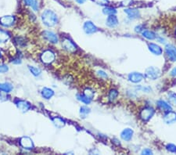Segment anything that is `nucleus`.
<instances>
[{
  "instance_id": "obj_33",
  "label": "nucleus",
  "mask_w": 176,
  "mask_h": 155,
  "mask_svg": "<svg viewBox=\"0 0 176 155\" xmlns=\"http://www.w3.org/2000/svg\"><path fill=\"white\" fill-rule=\"evenodd\" d=\"M8 67L6 65H3V64L0 65V74L5 73V72L8 71Z\"/></svg>"
},
{
  "instance_id": "obj_22",
  "label": "nucleus",
  "mask_w": 176,
  "mask_h": 155,
  "mask_svg": "<svg viewBox=\"0 0 176 155\" xmlns=\"http://www.w3.org/2000/svg\"><path fill=\"white\" fill-rule=\"evenodd\" d=\"M142 35H143V36L144 37V38L148 39V40H153V39H154V38H156L155 34L153 33V32H150V31H147V30L143 31Z\"/></svg>"
},
{
  "instance_id": "obj_8",
  "label": "nucleus",
  "mask_w": 176,
  "mask_h": 155,
  "mask_svg": "<svg viewBox=\"0 0 176 155\" xmlns=\"http://www.w3.org/2000/svg\"><path fill=\"white\" fill-rule=\"evenodd\" d=\"M20 144L23 148L28 149V150L32 149L34 147V144H33V142H32V140L28 136L22 137V138L20 139Z\"/></svg>"
},
{
  "instance_id": "obj_4",
  "label": "nucleus",
  "mask_w": 176,
  "mask_h": 155,
  "mask_svg": "<svg viewBox=\"0 0 176 155\" xmlns=\"http://www.w3.org/2000/svg\"><path fill=\"white\" fill-rule=\"evenodd\" d=\"M153 114H154V110L152 107H146L141 110L140 118L143 122H147L153 117Z\"/></svg>"
},
{
  "instance_id": "obj_2",
  "label": "nucleus",
  "mask_w": 176,
  "mask_h": 155,
  "mask_svg": "<svg viewBox=\"0 0 176 155\" xmlns=\"http://www.w3.org/2000/svg\"><path fill=\"white\" fill-rule=\"evenodd\" d=\"M145 75L147 79H151V80H156L161 75V71L158 68L154 67H148L145 72Z\"/></svg>"
},
{
  "instance_id": "obj_10",
  "label": "nucleus",
  "mask_w": 176,
  "mask_h": 155,
  "mask_svg": "<svg viewBox=\"0 0 176 155\" xmlns=\"http://www.w3.org/2000/svg\"><path fill=\"white\" fill-rule=\"evenodd\" d=\"M15 21V18L13 16H4L0 18V24L4 27H10Z\"/></svg>"
},
{
  "instance_id": "obj_20",
  "label": "nucleus",
  "mask_w": 176,
  "mask_h": 155,
  "mask_svg": "<svg viewBox=\"0 0 176 155\" xmlns=\"http://www.w3.org/2000/svg\"><path fill=\"white\" fill-rule=\"evenodd\" d=\"M13 90V85L8 82H4V83H0V91L5 93H10Z\"/></svg>"
},
{
  "instance_id": "obj_36",
  "label": "nucleus",
  "mask_w": 176,
  "mask_h": 155,
  "mask_svg": "<svg viewBox=\"0 0 176 155\" xmlns=\"http://www.w3.org/2000/svg\"><path fill=\"white\" fill-rule=\"evenodd\" d=\"M142 26H137L136 28H135V32H140L142 31Z\"/></svg>"
},
{
  "instance_id": "obj_19",
  "label": "nucleus",
  "mask_w": 176,
  "mask_h": 155,
  "mask_svg": "<svg viewBox=\"0 0 176 155\" xmlns=\"http://www.w3.org/2000/svg\"><path fill=\"white\" fill-rule=\"evenodd\" d=\"M54 95V92L53 90L51 88H44L42 90V96L43 98L46 99V100H49L50 98L53 97V96Z\"/></svg>"
},
{
  "instance_id": "obj_12",
  "label": "nucleus",
  "mask_w": 176,
  "mask_h": 155,
  "mask_svg": "<svg viewBox=\"0 0 176 155\" xmlns=\"http://www.w3.org/2000/svg\"><path fill=\"white\" fill-rule=\"evenodd\" d=\"M144 76L143 75L140 73H137V72H133V73L129 74L128 75V79L130 82H133V83H138L140 82L143 79Z\"/></svg>"
},
{
  "instance_id": "obj_29",
  "label": "nucleus",
  "mask_w": 176,
  "mask_h": 155,
  "mask_svg": "<svg viewBox=\"0 0 176 155\" xmlns=\"http://www.w3.org/2000/svg\"><path fill=\"white\" fill-rule=\"evenodd\" d=\"M169 102L172 104H176V95L174 93H170L168 96Z\"/></svg>"
},
{
  "instance_id": "obj_17",
  "label": "nucleus",
  "mask_w": 176,
  "mask_h": 155,
  "mask_svg": "<svg viewBox=\"0 0 176 155\" xmlns=\"http://www.w3.org/2000/svg\"><path fill=\"white\" fill-rule=\"evenodd\" d=\"M106 25L110 28H115L118 24V20L115 15H110L106 18Z\"/></svg>"
},
{
  "instance_id": "obj_11",
  "label": "nucleus",
  "mask_w": 176,
  "mask_h": 155,
  "mask_svg": "<svg viewBox=\"0 0 176 155\" xmlns=\"http://www.w3.org/2000/svg\"><path fill=\"white\" fill-rule=\"evenodd\" d=\"M16 105H17V108L22 112H26L31 108L30 103H28L24 100H17L16 101Z\"/></svg>"
},
{
  "instance_id": "obj_27",
  "label": "nucleus",
  "mask_w": 176,
  "mask_h": 155,
  "mask_svg": "<svg viewBox=\"0 0 176 155\" xmlns=\"http://www.w3.org/2000/svg\"><path fill=\"white\" fill-rule=\"evenodd\" d=\"M118 96V91L115 89H112L110 92V93H109V100H110V101H114V100H116Z\"/></svg>"
},
{
  "instance_id": "obj_6",
  "label": "nucleus",
  "mask_w": 176,
  "mask_h": 155,
  "mask_svg": "<svg viewBox=\"0 0 176 155\" xmlns=\"http://www.w3.org/2000/svg\"><path fill=\"white\" fill-rule=\"evenodd\" d=\"M62 46L63 47L65 50H67V52H70V53H75L76 51V46H75V44L73 43V42L68 39V38H64L62 42Z\"/></svg>"
},
{
  "instance_id": "obj_23",
  "label": "nucleus",
  "mask_w": 176,
  "mask_h": 155,
  "mask_svg": "<svg viewBox=\"0 0 176 155\" xmlns=\"http://www.w3.org/2000/svg\"><path fill=\"white\" fill-rule=\"evenodd\" d=\"M103 13L105 14V15H108V16L115 15L117 13V10L116 9L113 8V7L106 6L103 10Z\"/></svg>"
},
{
  "instance_id": "obj_18",
  "label": "nucleus",
  "mask_w": 176,
  "mask_h": 155,
  "mask_svg": "<svg viewBox=\"0 0 176 155\" xmlns=\"http://www.w3.org/2000/svg\"><path fill=\"white\" fill-rule=\"evenodd\" d=\"M157 107H159L160 110H163V111L165 112H168L172 110H171V106H170L168 103L164 101V100H159V101H157Z\"/></svg>"
},
{
  "instance_id": "obj_5",
  "label": "nucleus",
  "mask_w": 176,
  "mask_h": 155,
  "mask_svg": "<svg viewBox=\"0 0 176 155\" xmlns=\"http://www.w3.org/2000/svg\"><path fill=\"white\" fill-rule=\"evenodd\" d=\"M165 52L167 57L171 61H176V48L174 45L168 44L165 46Z\"/></svg>"
},
{
  "instance_id": "obj_9",
  "label": "nucleus",
  "mask_w": 176,
  "mask_h": 155,
  "mask_svg": "<svg viewBox=\"0 0 176 155\" xmlns=\"http://www.w3.org/2000/svg\"><path fill=\"white\" fill-rule=\"evenodd\" d=\"M43 37L49 42H52V43H57L58 42V37L55 33H53V32H49V31H45L43 32Z\"/></svg>"
},
{
  "instance_id": "obj_34",
  "label": "nucleus",
  "mask_w": 176,
  "mask_h": 155,
  "mask_svg": "<svg viewBox=\"0 0 176 155\" xmlns=\"http://www.w3.org/2000/svg\"><path fill=\"white\" fill-rule=\"evenodd\" d=\"M142 153H143V154L149 155V154H152V153H153V152H152L151 150H150V149H145V150H143Z\"/></svg>"
},
{
  "instance_id": "obj_38",
  "label": "nucleus",
  "mask_w": 176,
  "mask_h": 155,
  "mask_svg": "<svg viewBox=\"0 0 176 155\" xmlns=\"http://www.w3.org/2000/svg\"><path fill=\"white\" fill-rule=\"evenodd\" d=\"M78 4H82L85 2V0H75Z\"/></svg>"
},
{
  "instance_id": "obj_16",
  "label": "nucleus",
  "mask_w": 176,
  "mask_h": 155,
  "mask_svg": "<svg viewBox=\"0 0 176 155\" xmlns=\"http://www.w3.org/2000/svg\"><path fill=\"white\" fill-rule=\"evenodd\" d=\"M164 121L167 124L173 123L176 121V114L174 112H172L171 110L167 112L166 114L165 115V118H164Z\"/></svg>"
},
{
  "instance_id": "obj_24",
  "label": "nucleus",
  "mask_w": 176,
  "mask_h": 155,
  "mask_svg": "<svg viewBox=\"0 0 176 155\" xmlns=\"http://www.w3.org/2000/svg\"><path fill=\"white\" fill-rule=\"evenodd\" d=\"M53 123H54V125H55V126H57V128H60L64 126L65 125V122L63 119L60 118H54L53 119Z\"/></svg>"
},
{
  "instance_id": "obj_3",
  "label": "nucleus",
  "mask_w": 176,
  "mask_h": 155,
  "mask_svg": "<svg viewBox=\"0 0 176 155\" xmlns=\"http://www.w3.org/2000/svg\"><path fill=\"white\" fill-rule=\"evenodd\" d=\"M41 60L43 63L47 64L51 63L55 60V54L51 50H45L41 56Z\"/></svg>"
},
{
  "instance_id": "obj_21",
  "label": "nucleus",
  "mask_w": 176,
  "mask_h": 155,
  "mask_svg": "<svg viewBox=\"0 0 176 155\" xmlns=\"http://www.w3.org/2000/svg\"><path fill=\"white\" fill-rule=\"evenodd\" d=\"M10 35L8 32H5V31L0 30V43L6 42L10 39Z\"/></svg>"
},
{
  "instance_id": "obj_13",
  "label": "nucleus",
  "mask_w": 176,
  "mask_h": 155,
  "mask_svg": "<svg viewBox=\"0 0 176 155\" xmlns=\"http://www.w3.org/2000/svg\"><path fill=\"white\" fill-rule=\"evenodd\" d=\"M125 13L128 15L130 19H137L140 17V13L135 9H125Z\"/></svg>"
},
{
  "instance_id": "obj_25",
  "label": "nucleus",
  "mask_w": 176,
  "mask_h": 155,
  "mask_svg": "<svg viewBox=\"0 0 176 155\" xmlns=\"http://www.w3.org/2000/svg\"><path fill=\"white\" fill-rule=\"evenodd\" d=\"M84 95L85 96V97H87V98H88L89 100H92V98L94 97V92H93V90L91 89V88H86V89L84 91Z\"/></svg>"
},
{
  "instance_id": "obj_7",
  "label": "nucleus",
  "mask_w": 176,
  "mask_h": 155,
  "mask_svg": "<svg viewBox=\"0 0 176 155\" xmlns=\"http://www.w3.org/2000/svg\"><path fill=\"white\" fill-rule=\"evenodd\" d=\"M84 31L86 34L88 35H91V34L96 33V32L98 31V28H97V26L94 24L92 21H86L84 24Z\"/></svg>"
},
{
  "instance_id": "obj_26",
  "label": "nucleus",
  "mask_w": 176,
  "mask_h": 155,
  "mask_svg": "<svg viewBox=\"0 0 176 155\" xmlns=\"http://www.w3.org/2000/svg\"><path fill=\"white\" fill-rule=\"evenodd\" d=\"M77 97H78V99L80 100V101H82V103H85V104H89V103H91V100L87 98L84 94L83 95H82V94H78V95L77 96Z\"/></svg>"
},
{
  "instance_id": "obj_31",
  "label": "nucleus",
  "mask_w": 176,
  "mask_h": 155,
  "mask_svg": "<svg viewBox=\"0 0 176 155\" xmlns=\"http://www.w3.org/2000/svg\"><path fill=\"white\" fill-rule=\"evenodd\" d=\"M167 150L172 153H176V146H174V144H168L167 145Z\"/></svg>"
},
{
  "instance_id": "obj_32",
  "label": "nucleus",
  "mask_w": 176,
  "mask_h": 155,
  "mask_svg": "<svg viewBox=\"0 0 176 155\" xmlns=\"http://www.w3.org/2000/svg\"><path fill=\"white\" fill-rule=\"evenodd\" d=\"M90 112V109L88 108L87 107H82L80 109V113L82 114H87Z\"/></svg>"
},
{
  "instance_id": "obj_15",
  "label": "nucleus",
  "mask_w": 176,
  "mask_h": 155,
  "mask_svg": "<svg viewBox=\"0 0 176 155\" xmlns=\"http://www.w3.org/2000/svg\"><path fill=\"white\" fill-rule=\"evenodd\" d=\"M148 46H149V50H150V51L151 52L152 54H154V55L159 56L162 54L163 50H162V49H161L159 45H157V44L150 43L148 45Z\"/></svg>"
},
{
  "instance_id": "obj_1",
  "label": "nucleus",
  "mask_w": 176,
  "mask_h": 155,
  "mask_svg": "<svg viewBox=\"0 0 176 155\" xmlns=\"http://www.w3.org/2000/svg\"><path fill=\"white\" fill-rule=\"evenodd\" d=\"M42 20L43 23L48 27H53L58 22L57 14L52 10H45L42 14Z\"/></svg>"
},
{
  "instance_id": "obj_30",
  "label": "nucleus",
  "mask_w": 176,
  "mask_h": 155,
  "mask_svg": "<svg viewBox=\"0 0 176 155\" xmlns=\"http://www.w3.org/2000/svg\"><path fill=\"white\" fill-rule=\"evenodd\" d=\"M95 2L100 6H106L109 3L108 0H93Z\"/></svg>"
},
{
  "instance_id": "obj_35",
  "label": "nucleus",
  "mask_w": 176,
  "mask_h": 155,
  "mask_svg": "<svg viewBox=\"0 0 176 155\" xmlns=\"http://www.w3.org/2000/svg\"><path fill=\"white\" fill-rule=\"evenodd\" d=\"M98 75H100L101 78H106V77H107V75H106V73H105V72L103 71H99Z\"/></svg>"
},
{
  "instance_id": "obj_37",
  "label": "nucleus",
  "mask_w": 176,
  "mask_h": 155,
  "mask_svg": "<svg viewBox=\"0 0 176 155\" xmlns=\"http://www.w3.org/2000/svg\"><path fill=\"white\" fill-rule=\"evenodd\" d=\"M171 75H172V76H176V67H174V69H173L172 71H171Z\"/></svg>"
},
{
  "instance_id": "obj_14",
  "label": "nucleus",
  "mask_w": 176,
  "mask_h": 155,
  "mask_svg": "<svg viewBox=\"0 0 176 155\" xmlns=\"http://www.w3.org/2000/svg\"><path fill=\"white\" fill-rule=\"evenodd\" d=\"M133 131L131 128H125L121 133V138L125 141H130L132 138Z\"/></svg>"
},
{
  "instance_id": "obj_39",
  "label": "nucleus",
  "mask_w": 176,
  "mask_h": 155,
  "mask_svg": "<svg viewBox=\"0 0 176 155\" xmlns=\"http://www.w3.org/2000/svg\"><path fill=\"white\" fill-rule=\"evenodd\" d=\"M0 57H1V52H0Z\"/></svg>"
},
{
  "instance_id": "obj_28",
  "label": "nucleus",
  "mask_w": 176,
  "mask_h": 155,
  "mask_svg": "<svg viewBox=\"0 0 176 155\" xmlns=\"http://www.w3.org/2000/svg\"><path fill=\"white\" fill-rule=\"evenodd\" d=\"M29 69H30V71L32 73V75H34L35 76H38V75H41V73H42L41 70H40L39 68H38V67H29Z\"/></svg>"
}]
</instances>
